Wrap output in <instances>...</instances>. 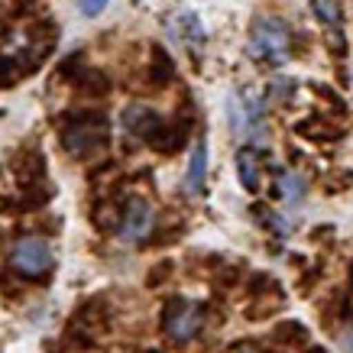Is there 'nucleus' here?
I'll return each mask as SVG.
<instances>
[{
    "label": "nucleus",
    "instance_id": "1",
    "mask_svg": "<svg viewBox=\"0 0 353 353\" xmlns=\"http://www.w3.org/2000/svg\"><path fill=\"white\" fill-rule=\"evenodd\" d=\"M227 120L236 139H246V143L266 139V110L253 91H234L227 97Z\"/></svg>",
    "mask_w": 353,
    "mask_h": 353
},
{
    "label": "nucleus",
    "instance_id": "2",
    "mask_svg": "<svg viewBox=\"0 0 353 353\" xmlns=\"http://www.w3.org/2000/svg\"><path fill=\"white\" fill-rule=\"evenodd\" d=\"M292 49V30L279 17H259L250 32V52L263 62H285Z\"/></svg>",
    "mask_w": 353,
    "mask_h": 353
},
{
    "label": "nucleus",
    "instance_id": "3",
    "mask_svg": "<svg viewBox=\"0 0 353 353\" xmlns=\"http://www.w3.org/2000/svg\"><path fill=\"white\" fill-rule=\"evenodd\" d=\"M10 259H13V269H17L20 276H30V279L49 276L55 266L52 246L46 243L43 236H23V240H17Z\"/></svg>",
    "mask_w": 353,
    "mask_h": 353
},
{
    "label": "nucleus",
    "instance_id": "4",
    "mask_svg": "<svg viewBox=\"0 0 353 353\" xmlns=\"http://www.w3.org/2000/svg\"><path fill=\"white\" fill-rule=\"evenodd\" d=\"M152 227H156L152 208L143 198H133L127 204V211H123V221H120V240L123 243H139V240H146L152 234Z\"/></svg>",
    "mask_w": 353,
    "mask_h": 353
},
{
    "label": "nucleus",
    "instance_id": "5",
    "mask_svg": "<svg viewBox=\"0 0 353 353\" xmlns=\"http://www.w3.org/2000/svg\"><path fill=\"white\" fill-rule=\"evenodd\" d=\"M201 324H204L201 305L182 301V305H175V308L169 311V321H165V327H169V334L175 337V341H192L194 334L201 331Z\"/></svg>",
    "mask_w": 353,
    "mask_h": 353
},
{
    "label": "nucleus",
    "instance_id": "6",
    "mask_svg": "<svg viewBox=\"0 0 353 353\" xmlns=\"http://www.w3.org/2000/svg\"><path fill=\"white\" fill-rule=\"evenodd\" d=\"M204 179H208V143L198 139L192 156H188V165H185V179H182L185 194H188V198H198V194L204 192Z\"/></svg>",
    "mask_w": 353,
    "mask_h": 353
},
{
    "label": "nucleus",
    "instance_id": "7",
    "mask_svg": "<svg viewBox=\"0 0 353 353\" xmlns=\"http://www.w3.org/2000/svg\"><path fill=\"white\" fill-rule=\"evenodd\" d=\"M104 143V123H78L65 130V146L75 156H88Z\"/></svg>",
    "mask_w": 353,
    "mask_h": 353
},
{
    "label": "nucleus",
    "instance_id": "8",
    "mask_svg": "<svg viewBox=\"0 0 353 353\" xmlns=\"http://www.w3.org/2000/svg\"><path fill=\"white\" fill-rule=\"evenodd\" d=\"M279 188H282V198L289 208L305 201V194H308V182H305V175L299 172H282V179H279Z\"/></svg>",
    "mask_w": 353,
    "mask_h": 353
},
{
    "label": "nucleus",
    "instance_id": "9",
    "mask_svg": "<svg viewBox=\"0 0 353 353\" xmlns=\"http://www.w3.org/2000/svg\"><path fill=\"white\" fill-rule=\"evenodd\" d=\"M236 175H240L243 188H250V192L259 188V159L253 150H240V156H236Z\"/></svg>",
    "mask_w": 353,
    "mask_h": 353
},
{
    "label": "nucleus",
    "instance_id": "10",
    "mask_svg": "<svg viewBox=\"0 0 353 353\" xmlns=\"http://www.w3.org/2000/svg\"><path fill=\"white\" fill-rule=\"evenodd\" d=\"M314 13H318V20L331 23V26H337V23L343 20L341 7H337V0H314Z\"/></svg>",
    "mask_w": 353,
    "mask_h": 353
},
{
    "label": "nucleus",
    "instance_id": "11",
    "mask_svg": "<svg viewBox=\"0 0 353 353\" xmlns=\"http://www.w3.org/2000/svg\"><path fill=\"white\" fill-rule=\"evenodd\" d=\"M108 3L110 0H78V10H81V17H97Z\"/></svg>",
    "mask_w": 353,
    "mask_h": 353
},
{
    "label": "nucleus",
    "instance_id": "12",
    "mask_svg": "<svg viewBox=\"0 0 353 353\" xmlns=\"http://www.w3.org/2000/svg\"><path fill=\"white\" fill-rule=\"evenodd\" d=\"M341 341H343V350H347V353H353V327H347V331H343V337H341Z\"/></svg>",
    "mask_w": 353,
    "mask_h": 353
},
{
    "label": "nucleus",
    "instance_id": "13",
    "mask_svg": "<svg viewBox=\"0 0 353 353\" xmlns=\"http://www.w3.org/2000/svg\"><path fill=\"white\" fill-rule=\"evenodd\" d=\"M240 353H256V350H240Z\"/></svg>",
    "mask_w": 353,
    "mask_h": 353
}]
</instances>
